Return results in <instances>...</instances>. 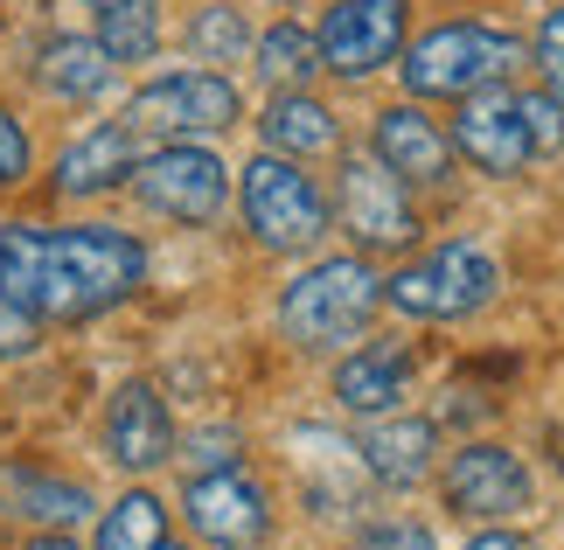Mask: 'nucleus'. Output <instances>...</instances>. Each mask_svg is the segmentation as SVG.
I'll use <instances>...</instances> for the list:
<instances>
[{
    "mask_svg": "<svg viewBox=\"0 0 564 550\" xmlns=\"http://www.w3.org/2000/svg\"><path fill=\"white\" fill-rule=\"evenodd\" d=\"M182 509H188V530L203 543H216V550H251V543H265V530H272V502H265V488H258L245 467L195 474L188 495H182Z\"/></svg>",
    "mask_w": 564,
    "mask_h": 550,
    "instance_id": "obj_12",
    "label": "nucleus"
},
{
    "mask_svg": "<svg viewBox=\"0 0 564 550\" xmlns=\"http://www.w3.org/2000/svg\"><path fill=\"white\" fill-rule=\"evenodd\" d=\"M356 453L370 467V481H383V488H419L432 474V453H440V425L432 418H377L356 439Z\"/></svg>",
    "mask_w": 564,
    "mask_h": 550,
    "instance_id": "obj_18",
    "label": "nucleus"
},
{
    "mask_svg": "<svg viewBox=\"0 0 564 550\" xmlns=\"http://www.w3.org/2000/svg\"><path fill=\"white\" fill-rule=\"evenodd\" d=\"M21 174H29V133L14 112H0V188H14Z\"/></svg>",
    "mask_w": 564,
    "mask_h": 550,
    "instance_id": "obj_28",
    "label": "nucleus"
},
{
    "mask_svg": "<svg viewBox=\"0 0 564 550\" xmlns=\"http://www.w3.org/2000/svg\"><path fill=\"white\" fill-rule=\"evenodd\" d=\"M279 8H300V0H279Z\"/></svg>",
    "mask_w": 564,
    "mask_h": 550,
    "instance_id": "obj_34",
    "label": "nucleus"
},
{
    "mask_svg": "<svg viewBox=\"0 0 564 550\" xmlns=\"http://www.w3.org/2000/svg\"><path fill=\"white\" fill-rule=\"evenodd\" d=\"M356 550H440V537L425 522H370L356 530Z\"/></svg>",
    "mask_w": 564,
    "mask_h": 550,
    "instance_id": "obj_27",
    "label": "nucleus"
},
{
    "mask_svg": "<svg viewBox=\"0 0 564 550\" xmlns=\"http://www.w3.org/2000/svg\"><path fill=\"white\" fill-rule=\"evenodd\" d=\"M0 516H29V522H50V530H70V522L91 516V495L77 481H50L35 467H0Z\"/></svg>",
    "mask_w": 564,
    "mask_h": 550,
    "instance_id": "obj_21",
    "label": "nucleus"
},
{
    "mask_svg": "<svg viewBox=\"0 0 564 550\" xmlns=\"http://www.w3.org/2000/svg\"><path fill=\"white\" fill-rule=\"evenodd\" d=\"M237 203H245V224L265 251H314L321 237H328L335 209L328 195L314 188V174L286 161V153H258V161L245 168V182H237Z\"/></svg>",
    "mask_w": 564,
    "mask_h": 550,
    "instance_id": "obj_5",
    "label": "nucleus"
},
{
    "mask_svg": "<svg viewBox=\"0 0 564 550\" xmlns=\"http://www.w3.org/2000/svg\"><path fill=\"white\" fill-rule=\"evenodd\" d=\"M91 35L112 63H147L161 50V0H84Z\"/></svg>",
    "mask_w": 564,
    "mask_h": 550,
    "instance_id": "obj_22",
    "label": "nucleus"
},
{
    "mask_svg": "<svg viewBox=\"0 0 564 550\" xmlns=\"http://www.w3.org/2000/svg\"><path fill=\"white\" fill-rule=\"evenodd\" d=\"M133 168H140V140L126 126H91L56 153V195H105L133 182Z\"/></svg>",
    "mask_w": 564,
    "mask_h": 550,
    "instance_id": "obj_17",
    "label": "nucleus"
},
{
    "mask_svg": "<svg viewBox=\"0 0 564 550\" xmlns=\"http://www.w3.org/2000/svg\"><path fill=\"white\" fill-rule=\"evenodd\" d=\"M251 42H258V35H251L245 8H230V0H209V8H195V21H188V50H195V63H203V71L245 63Z\"/></svg>",
    "mask_w": 564,
    "mask_h": 550,
    "instance_id": "obj_24",
    "label": "nucleus"
},
{
    "mask_svg": "<svg viewBox=\"0 0 564 550\" xmlns=\"http://www.w3.org/2000/svg\"><path fill=\"white\" fill-rule=\"evenodd\" d=\"M335 398L356 418H390L411 398V348L404 342H370L335 369Z\"/></svg>",
    "mask_w": 564,
    "mask_h": 550,
    "instance_id": "obj_15",
    "label": "nucleus"
},
{
    "mask_svg": "<svg viewBox=\"0 0 564 550\" xmlns=\"http://www.w3.org/2000/svg\"><path fill=\"white\" fill-rule=\"evenodd\" d=\"M154 550H182V543H154Z\"/></svg>",
    "mask_w": 564,
    "mask_h": 550,
    "instance_id": "obj_33",
    "label": "nucleus"
},
{
    "mask_svg": "<svg viewBox=\"0 0 564 550\" xmlns=\"http://www.w3.org/2000/svg\"><path fill=\"white\" fill-rule=\"evenodd\" d=\"M105 453L126 474H154L161 460H175V418H167L154 384H119L105 405Z\"/></svg>",
    "mask_w": 564,
    "mask_h": 550,
    "instance_id": "obj_14",
    "label": "nucleus"
},
{
    "mask_svg": "<svg viewBox=\"0 0 564 550\" xmlns=\"http://www.w3.org/2000/svg\"><path fill=\"white\" fill-rule=\"evenodd\" d=\"M147 279V245L112 224H0V293L29 321H91Z\"/></svg>",
    "mask_w": 564,
    "mask_h": 550,
    "instance_id": "obj_1",
    "label": "nucleus"
},
{
    "mask_svg": "<svg viewBox=\"0 0 564 550\" xmlns=\"http://www.w3.org/2000/svg\"><path fill=\"white\" fill-rule=\"evenodd\" d=\"M404 91L411 98H474L495 91V84L530 71V42L516 29H495V21H446V29H425L419 42H404L398 56Z\"/></svg>",
    "mask_w": 564,
    "mask_h": 550,
    "instance_id": "obj_3",
    "label": "nucleus"
},
{
    "mask_svg": "<svg viewBox=\"0 0 564 550\" xmlns=\"http://www.w3.org/2000/svg\"><path fill=\"white\" fill-rule=\"evenodd\" d=\"M502 285V266L481 251V245H432L425 258H411L398 279H383V300L398 306L404 321H467L481 314Z\"/></svg>",
    "mask_w": 564,
    "mask_h": 550,
    "instance_id": "obj_7",
    "label": "nucleus"
},
{
    "mask_svg": "<svg viewBox=\"0 0 564 550\" xmlns=\"http://www.w3.org/2000/svg\"><path fill=\"white\" fill-rule=\"evenodd\" d=\"M377 306H383V279L362 251L356 258H314V266L279 293V327H286L293 348L328 356V348H349V342L370 335Z\"/></svg>",
    "mask_w": 564,
    "mask_h": 550,
    "instance_id": "obj_4",
    "label": "nucleus"
},
{
    "mask_svg": "<svg viewBox=\"0 0 564 550\" xmlns=\"http://www.w3.org/2000/svg\"><path fill=\"white\" fill-rule=\"evenodd\" d=\"M154 543H167V509H161V495L133 488V495H119L112 509H105L98 550H154Z\"/></svg>",
    "mask_w": 564,
    "mask_h": 550,
    "instance_id": "obj_25",
    "label": "nucleus"
},
{
    "mask_svg": "<svg viewBox=\"0 0 564 550\" xmlns=\"http://www.w3.org/2000/svg\"><path fill=\"white\" fill-rule=\"evenodd\" d=\"M335 216H341V230L362 245V258L419 245V209H411L404 182L377 161V153H349V161H341V174H335Z\"/></svg>",
    "mask_w": 564,
    "mask_h": 550,
    "instance_id": "obj_8",
    "label": "nucleus"
},
{
    "mask_svg": "<svg viewBox=\"0 0 564 550\" xmlns=\"http://www.w3.org/2000/svg\"><path fill=\"white\" fill-rule=\"evenodd\" d=\"M29 348H35V321L0 293V356H29Z\"/></svg>",
    "mask_w": 564,
    "mask_h": 550,
    "instance_id": "obj_29",
    "label": "nucleus"
},
{
    "mask_svg": "<svg viewBox=\"0 0 564 550\" xmlns=\"http://www.w3.org/2000/svg\"><path fill=\"white\" fill-rule=\"evenodd\" d=\"M293 446L307 453V502L321 516H349L356 502V481H370V467H362V453L349 446V439H335L328 425H300Z\"/></svg>",
    "mask_w": 564,
    "mask_h": 550,
    "instance_id": "obj_20",
    "label": "nucleus"
},
{
    "mask_svg": "<svg viewBox=\"0 0 564 550\" xmlns=\"http://www.w3.org/2000/svg\"><path fill=\"white\" fill-rule=\"evenodd\" d=\"M370 153L398 174L404 188H440L446 174H453V140H446V126L432 119L419 98L383 105V112H377V133H370Z\"/></svg>",
    "mask_w": 564,
    "mask_h": 550,
    "instance_id": "obj_13",
    "label": "nucleus"
},
{
    "mask_svg": "<svg viewBox=\"0 0 564 550\" xmlns=\"http://www.w3.org/2000/svg\"><path fill=\"white\" fill-rule=\"evenodd\" d=\"M530 63H536V77H544V91L564 105V8H551V14H544V29H536Z\"/></svg>",
    "mask_w": 564,
    "mask_h": 550,
    "instance_id": "obj_26",
    "label": "nucleus"
},
{
    "mask_svg": "<svg viewBox=\"0 0 564 550\" xmlns=\"http://www.w3.org/2000/svg\"><path fill=\"white\" fill-rule=\"evenodd\" d=\"M467 550H536V543H523V537H509V530H481Z\"/></svg>",
    "mask_w": 564,
    "mask_h": 550,
    "instance_id": "obj_31",
    "label": "nucleus"
},
{
    "mask_svg": "<svg viewBox=\"0 0 564 550\" xmlns=\"http://www.w3.org/2000/svg\"><path fill=\"white\" fill-rule=\"evenodd\" d=\"M230 446H237V439H230V432H195V439H188V460H195V474H216V467H237V460H230Z\"/></svg>",
    "mask_w": 564,
    "mask_h": 550,
    "instance_id": "obj_30",
    "label": "nucleus"
},
{
    "mask_svg": "<svg viewBox=\"0 0 564 550\" xmlns=\"http://www.w3.org/2000/svg\"><path fill=\"white\" fill-rule=\"evenodd\" d=\"M258 140H265V153H286V161H321V153L341 147V119L335 105H321L300 84V91H272V105L258 112Z\"/></svg>",
    "mask_w": 564,
    "mask_h": 550,
    "instance_id": "obj_16",
    "label": "nucleus"
},
{
    "mask_svg": "<svg viewBox=\"0 0 564 550\" xmlns=\"http://www.w3.org/2000/svg\"><path fill=\"white\" fill-rule=\"evenodd\" d=\"M112 77H119V63L98 50V35H56V42H42V56H35V84L50 98H63V105L105 98Z\"/></svg>",
    "mask_w": 564,
    "mask_h": 550,
    "instance_id": "obj_19",
    "label": "nucleus"
},
{
    "mask_svg": "<svg viewBox=\"0 0 564 550\" xmlns=\"http://www.w3.org/2000/svg\"><path fill=\"white\" fill-rule=\"evenodd\" d=\"M29 550H77V537H63V530H50V537H35Z\"/></svg>",
    "mask_w": 564,
    "mask_h": 550,
    "instance_id": "obj_32",
    "label": "nucleus"
},
{
    "mask_svg": "<svg viewBox=\"0 0 564 550\" xmlns=\"http://www.w3.org/2000/svg\"><path fill=\"white\" fill-rule=\"evenodd\" d=\"M133 195L167 224H209L230 203V168L216 161L203 140H167L154 153H140L133 168Z\"/></svg>",
    "mask_w": 564,
    "mask_h": 550,
    "instance_id": "obj_9",
    "label": "nucleus"
},
{
    "mask_svg": "<svg viewBox=\"0 0 564 550\" xmlns=\"http://www.w3.org/2000/svg\"><path fill=\"white\" fill-rule=\"evenodd\" d=\"M245 119V98H237V84L224 71H167L154 84H140L133 98H126V133L133 140H216L230 133V126Z\"/></svg>",
    "mask_w": 564,
    "mask_h": 550,
    "instance_id": "obj_6",
    "label": "nucleus"
},
{
    "mask_svg": "<svg viewBox=\"0 0 564 550\" xmlns=\"http://www.w3.org/2000/svg\"><path fill=\"white\" fill-rule=\"evenodd\" d=\"M404 21H411V0H328L321 14V71H335L341 84H362L390 71L404 56Z\"/></svg>",
    "mask_w": 564,
    "mask_h": 550,
    "instance_id": "obj_10",
    "label": "nucleus"
},
{
    "mask_svg": "<svg viewBox=\"0 0 564 550\" xmlns=\"http://www.w3.org/2000/svg\"><path fill=\"white\" fill-rule=\"evenodd\" d=\"M440 488H446V509L453 516H467V522H509V516L530 509L536 481H530V467L509 446H495V439H467V446L446 460Z\"/></svg>",
    "mask_w": 564,
    "mask_h": 550,
    "instance_id": "obj_11",
    "label": "nucleus"
},
{
    "mask_svg": "<svg viewBox=\"0 0 564 550\" xmlns=\"http://www.w3.org/2000/svg\"><path fill=\"white\" fill-rule=\"evenodd\" d=\"M251 56H258V77H265L272 91H300V84L321 71V42H314V29H300V21H272V29L251 42Z\"/></svg>",
    "mask_w": 564,
    "mask_h": 550,
    "instance_id": "obj_23",
    "label": "nucleus"
},
{
    "mask_svg": "<svg viewBox=\"0 0 564 550\" xmlns=\"http://www.w3.org/2000/svg\"><path fill=\"white\" fill-rule=\"evenodd\" d=\"M446 140L481 174L516 182V174H530L544 153L564 147V105L551 91H509V84H495V91L460 98V119L446 126Z\"/></svg>",
    "mask_w": 564,
    "mask_h": 550,
    "instance_id": "obj_2",
    "label": "nucleus"
}]
</instances>
